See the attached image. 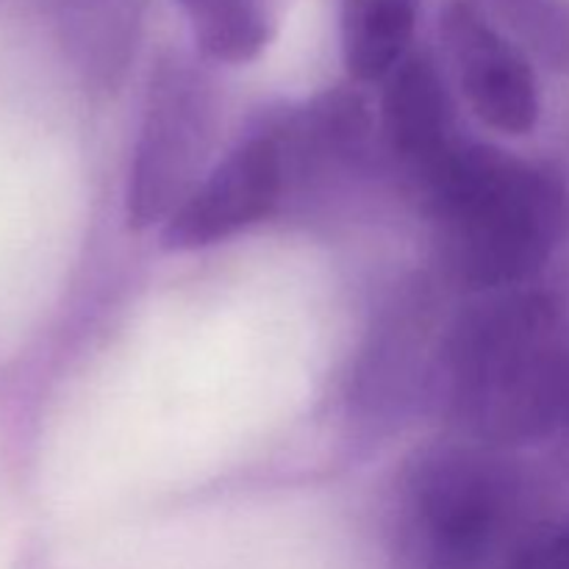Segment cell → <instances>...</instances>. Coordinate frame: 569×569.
I'll return each mask as SVG.
<instances>
[{"label": "cell", "mask_w": 569, "mask_h": 569, "mask_svg": "<svg viewBox=\"0 0 569 569\" xmlns=\"http://www.w3.org/2000/svg\"><path fill=\"white\" fill-rule=\"evenodd\" d=\"M569 372V328L553 298L492 292L461 311L439 353V400L489 448L553 442Z\"/></svg>", "instance_id": "obj_1"}, {"label": "cell", "mask_w": 569, "mask_h": 569, "mask_svg": "<svg viewBox=\"0 0 569 569\" xmlns=\"http://www.w3.org/2000/svg\"><path fill=\"white\" fill-rule=\"evenodd\" d=\"M426 187L450 272L481 292L537 276L565 233V187L489 144L461 142Z\"/></svg>", "instance_id": "obj_2"}, {"label": "cell", "mask_w": 569, "mask_h": 569, "mask_svg": "<svg viewBox=\"0 0 569 569\" xmlns=\"http://www.w3.org/2000/svg\"><path fill=\"white\" fill-rule=\"evenodd\" d=\"M526 506V478L500 448L426 450L400 481L395 569H487L520 528Z\"/></svg>", "instance_id": "obj_3"}, {"label": "cell", "mask_w": 569, "mask_h": 569, "mask_svg": "<svg viewBox=\"0 0 569 569\" xmlns=\"http://www.w3.org/2000/svg\"><path fill=\"white\" fill-rule=\"evenodd\" d=\"M214 98L206 78L183 61H164L150 78L128 170L126 217L133 231L167 222L192 194L214 142Z\"/></svg>", "instance_id": "obj_4"}, {"label": "cell", "mask_w": 569, "mask_h": 569, "mask_svg": "<svg viewBox=\"0 0 569 569\" xmlns=\"http://www.w3.org/2000/svg\"><path fill=\"white\" fill-rule=\"evenodd\" d=\"M292 183L278 128L239 142L214 170L200 178L187 200L161 226V248L189 253L220 244L278 209Z\"/></svg>", "instance_id": "obj_5"}, {"label": "cell", "mask_w": 569, "mask_h": 569, "mask_svg": "<svg viewBox=\"0 0 569 569\" xmlns=\"http://www.w3.org/2000/svg\"><path fill=\"white\" fill-rule=\"evenodd\" d=\"M442 44L472 114L506 137H526L537 128V72L528 56L470 0H450L439 14Z\"/></svg>", "instance_id": "obj_6"}, {"label": "cell", "mask_w": 569, "mask_h": 569, "mask_svg": "<svg viewBox=\"0 0 569 569\" xmlns=\"http://www.w3.org/2000/svg\"><path fill=\"white\" fill-rule=\"evenodd\" d=\"M381 117L392 153L426 183L461 144L453 94L428 53H409L389 72Z\"/></svg>", "instance_id": "obj_7"}, {"label": "cell", "mask_w": 569, "mask_h": 569, "mask_svg": "<svg viewBox=\"0 0 569 569\" xmlns=\"http://www.w3.org/2000/svg\"><path fill=\"white\" fill-rule=\"evenodd\" d=\"M417 0H342V56L359 81H381L411 53Z\"/></svg>", "instance_id": "obj_8"}, {"label": "cell", "mask_w": 569, "mask_h": 569, "mask_svg": "<svg viewBox=\"0 0 569 569\" xmlns=\"http://www.w3.org/2000/svg\"><path fill=\"white\" fill-rule=\"evenodd\" d=\"M200 50L217 61L256 59L276 31L278 0H178Z\"/></svg>", "instance_id": "obj_9"}, {"label": "cell", "mask_w": 569, "mask_h": 569, "mask_svg": "<svg viewBox=\"0 0 569 569\" xmlns=\"http://www.w3.org/2000/svg\"><path fill=\"white\" fill-rule=\"evenodd\" d=\"M500 17L556 70H569V0H489Z\"/></svg>", "instance_id": "obj_10"}, {"label": "cell", "mask_w": 569, "mask_h": 569, "mask_svg": "<svg viewBox=\"0 0 569 569\" xmlns=\"http://www.w3.org/2000/svg\"><path fill=\"white\" fill-rule=\"evenodd\" d=\"M500 569H569V517L533 533Z\"/></svg>", "instance_id": "obj_11"}, {"label": "cell", "mask_w": 569, "mask_h": 569, "mask_svg": "<svg viewBox=\"0 0 569 569\" xmlns=\"http://www.w3.org/2000/svg\"><path fill=\"white\" fill-rule=\"evenodd\" d=\"M556 448L569 459V372H567V383H565V395H561V406H559V420H556V431H553V442Z\"/></svg>", "instance_id": "obj_12"}]
</instances>
